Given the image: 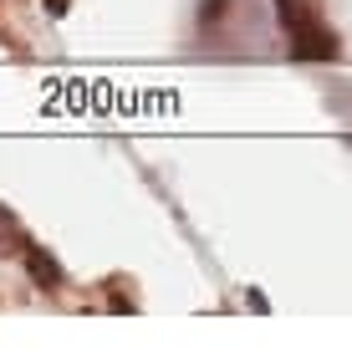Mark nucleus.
Here are the masks:
<instances>
[]
</instances>
